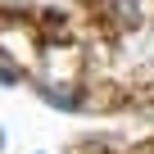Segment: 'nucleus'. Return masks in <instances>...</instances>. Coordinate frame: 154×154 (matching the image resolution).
Returning <instances> with one entry per match:
<instances>
[{
  "label": "nucleus",
  "instance_id": "1",
  "mask_svg": "<svg viewBox=\"0 0 154 154\" xmlns=\"http://www.w3.org/2000/svg\"><path fill=\"white\" fill-rule=\"evenodd\" d=\"M45 104H59V109H77L82 100H77V95H68L63 86H50V91H45Z\"/></svg>",
  "mask_w": 154,
  "mask_h": 154
}]
</instances>
